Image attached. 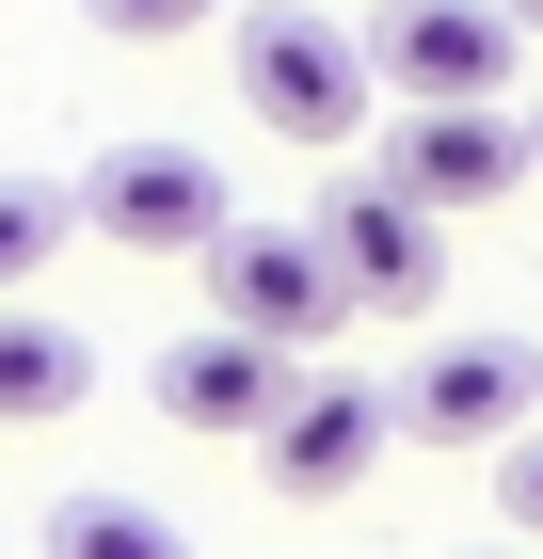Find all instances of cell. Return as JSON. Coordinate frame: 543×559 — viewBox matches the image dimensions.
<instances>
[{
    "label": "cell",
    "instance_id": "obj_3",
    "mask_svg": "<svg viewBox=\"0 0 543 559\" xmlns=\"http://www.w3.org/2000/svg\"><path fill=\"white\" fill-rule=\"evenodd\" d=\"M64 224H96L113 257H209L240 209H224V160H192V144H113L64 192Z\"/></svg>",
    "mask_w": 543,
    "mask_h": 559
},
{
    "label": "cell",
    "instance_id": "obj_6",
    "mask_svg": "<svg viewBox=\"0 0 543 559\" xmlns=\"http://www.w3.org/2000/svg\"><path fill=\"white\" fill-rule=\"evenodd\" d=\"M383 416L432 431V448H511V431H543V352L528 336H432Z\"/></svg>",
    "mask_w": 543,
    "mask_h": 559
},
{
    "label": "cell",
    "instance_id": "obj_4",
    "mask_svg": "<svg viewBox=\"0 0 543 559\" xmlns=\"http://www.w3.org/2000/svg\"><path fill=\"white\" fill-rule=\"evenodd\" d=\"M304 240H320V272H335V304H352V320H416V304L448 288V224L400 209L383 176L320 192V224H304Z\"/></svg>",
    "mask_w": 543,
    "mask_h": 559
},
{
    "label": "cell",
    "instance_id": "obj_16",
    "mask_svg": "<svg viewBox=\"0 0 543 559\" xmlns=\"http://www.w3.org/2000/svg\"><path fill=\"white\" fill-rule=\"evenodd\" d=\"M528 176H543V129H528Z\"/></svg>",
    "mask_w": 543,
    "mask_h": 559
},
{
    "label": "cell",
    "instance_id": "obj_10",
    "mask_svg": "<svg viewBox=\"0 0 543 559\" xmlns=\"http://www.w3.org/2000/svg\"><path fill=\"white\" fill-rule=\"evenodd\" d=\"M96 400V336L48 320V304H0V431H48Z\"/></svg>",
    "mask_w": 543,
    "mask_h": 559
},
{
    "label": "cell",
    "instance_id": "obj_12",
    "mask_svg": "<svg viewBox=\"0 0 543 559\" xmlns=\"http://www.w3.org/2000/svg\"><path fill=\"white\" fill-rule=\"evenodd\" d=\"M48 240H64V192H48V176H0V304H33Z\"/></svg>",
    "mask_w": 543,
    "mask_h": 559
},
{
    "label": "cell",
    "instance_id": "obj_15",
    "mask_svg": "<svg viewBox=\"0 0 543 559\" xmlns=\"http://www.w3.org/2000/svg\"><path fill=\"white\" fill-rule=\"evenodd\" d=\"M496 16H511V33H543V0H496Z\"/></svg>",
    "mask_w": 543,
    "mask_h": 559
},
{
    "label": "cell",
    "instance_id": "obj_5",
    "mask_svg": "<svg viewBox=\"0 0 543 559\" xmlns=\"http://www.w3.org/2000/svg\"><path fill=\"white\" fill-rule=\"evenodd\" d=\"M192 272H209V320H224V336H256V352H320L335 320H352L304 224H224Z\"/></svg>",
    "mask_w": 543,
    "mask_h": 559
},
{
    "label": "cell",
    "instance_id": "obj_1",
    "mask_svg": "<svg viewBox=\"0 0 543 559\" xmlns=\"http://www.w3.org/2000/svg\"><path fill=\"white\" fill-rule=\"evenodd\" d=\"M240 112L272 144H352L368 129V48L335 16H304V0H256L240 16Z\"/></svg>",
    "mask_w": 543,
    "mask_h": 559
},
{
    "label": "cell",
    "instance_id": "obj_8",
    "mask_svg": "<svg viewBox=\"0 0 543 559\" xmlns=\"http://www.w3.org/2000/svg\"><path fill=\"white\" fill-rule=\"evenodd\" d=\"M383 192H400V209H496V192H528V129H511V112H400V144H383Z\"/></svg>",
    "mask_w": 543,
    "mask_h": 559
},
{
    "label": "cell",
    "instance_id": "obj_2",
    "mask_svg": "<svg viewBox=\"0 0 543 559\" xmlns=\"http://www.w3.org/2000/svg\"><path fill=\"white\" fill-rule=\"evenodd\" d=\"M352 48H368V96H400V112H496V81H511L496 0H383Z\"/></svg>",
    "mask_w": 543,
    "mask_h": 559
},
{
    "label": "cell",
    "instance_id": "obj_11",
    "mask_svg": "<svg viewBox=\"0 0 543 559\" xmlns=\"http://www.w3.org/2000/svg\"><path fill=\"white\" fill-rule=\"evenodd\" d=\"M33 544H48V559H192V527L144 512V496H48Z\"/></svg>",
    "mask_w": 543,
    "mask_h": 559
},
{
    "label": "cell",
    "instance_id": "obj_14",
    "mask_svg": "<svg viewBox=\"0 0 543 559\" xmlns=\"http://www.w3.org/2000/svg\"><path fill=\"white\" fill-rule=\"evenodd\" d=\"M496 512L543 544V431H511V448H496Z\"/></svg>",
    "mask_w": 543,
    "mask_h": 559
},
{
    "label": "cell",
    "instance_id": "obj_9",
    "mask_svg": "<svg viewBox=\"0 0 543 559\" xmlns=\"http://www.w3.org/2000/svg\"><path fill=\"white\" fill-rule=\"evenodd\" d=\"M383 384H288V416L256 431V479H272V496H304V512H320V496H352V479L383 464Z\"/></svg>",
    "mask_w": 543,
    "mask_h": 559
},
{
    "label": "cell",
    "instance_id": "obj_13",
    "mask_svg": "<svg viewBox=\"0 0 543 559\" xmlns=\"http://www.w3.org/2000/svg\"><path fill=\"white\" fill-rule=\"evenodd\" d=\"M81 16H96L113 48H176V33H209L224 0H81Z\"/></svg>",
    "mask_w": 543,
    "mask_h": 559
},
{
    "label": "cell",
    "instance_id": "obj_7",
    "mask_svg": "<svg viewBox=\"0 0 543 559\" xmlns=\"http://www.w3.org/2000/svg\"><path fill=\"white\" fill-rule=\"evenodd\" d=\"M144 400H161L176 431H209V448H256V431L288 416V352H256V336H224V320H192V336H161Z\"/></svg>",
    "mask_w": 543,
    "mask_h": 559
}]
</instances>
